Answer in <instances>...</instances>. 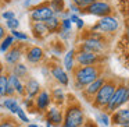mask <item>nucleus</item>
<instances>
[{
	"label": "nucleus",
	"instance_id": "obj_51",
	"mask_svg": "<svg viewBox=\"0 0 129 127\" xmlns=\"http://www.w3.org/2000/svg\"><path fill=\"white\" fill-rule=\"evenodd\" d=\"M60 127H65V126H64V124H61V126H60Z\"/></svg>",
	"mask_w": 129,
	"mask_h": 127
},
{
	"label": "nucleus",
	"instance_id": "obj_11",
	"mask_svg": "<svg viewBox=\"0 0 129 127\" xmlns=\"http://www.w3.org/2000/svg\"><path fill=\"white\" fill-rule=\"evenodd\" d=\"M24 57H25L26 63L32 66H38L45 63L46 60V52L43 48L38 45H28L25 48V53H24Z\"/></svg>",
	"mask_w": 129,
	"mask_h": 127
},
{
	"label": "nucleus",
	"instance_id": "obj_39",
	"mask_svg": "<svg viewBox=\"0 0 129 127\" xmlns=\"http://www.w3.org/2000/svg\"><path fill=\"white\" fill-rule=\"evenodd\" d=\"M71 28H72V23L70 21V18L61 20V29H65V31H71Z\"/></svg>",
	"mask_w": 129,
	"mask_h": 127
},
{
	"label": "nucleus",
	"instance_id": "obj_9",
	"mask_svg": "<svg viewBox=\"0 0 129 127\" xmlns=\"http://www.w3.org/2000/svg\"><path fill=\"white\" fill-rule=\"evenodd\" d=\"M76 49V48H75ZM107 60V55H97L92 52H83V50H76L75 62L76 66H99L104 64Z\"/></svg>",
	"mask_w": 129,
	"mask_h": 127
},
{
	"label": "nucleus",
	"instance_id": "obj_42",
	"mask_svg": "<svg viewBox=\"0 0 129 127\" xmlns=\"http://www.w3.org/2000/svg\"><path fill=\"white\" fill-rule=\"evenodd\" d=\"M70 11H71V13H74V14H81L82 10L79 9V7H76L74 3H71V4H70Z\"/></svg>",
	"mask_w": 129,
	"mask_h": 127
},
{
	"label": "nucleus",
	"instance_id": "obj_48",
	"mask_svg": "<svg viewBox=\"0 0 129 127\" xmlns=\"http://www.w3.org/2000/svg\"><path fill=\"white\" fill-rule=\"evenodd\" d=\"M24 6H25V7H29V6H31V0H26L25 3H24Z\"/></svg>",
	"mask_w": 129,
	"mask_h": 127
},
{
	"label": "nucleus",
	"instance_id": "obj_45",
	"mask_svg": "<svg viewBox=\"0 0 129 127\" xmlns=\"http://www.w3.org/2000/svg\"><path fill=\"white\" fill-rule=\"evenodd\" d=\"M76 28H78V31H82V29L85 28V21L82 20V18L78 20V23H76Z\"/></svg>",
	"mask_w": 129,
	"mask_h": 127
},
{
	"label": "nucleus",
	"instance_id": "obj_47",
	"mask_svg": "<svg viewBox=\"0 0 129 127\" xmlns=\"http://www.w3.org/2000/svg\"><path fill=\"white\" fill-rule=\"evenodd\" d=\"M26 127H39V126L35 124V123H29V124H26Z\"/></svg>",
	"mask_w": 129,
	"mask_h": 127
},
{
	"label": "nucleus",
	"instance_id": "obj_37",
	"mask_svg": "<svg viewBox=\"0 0 129 127\" xmlns=\"http://www.w3.org/2000/svg\"><path fill=\"white\" fill-rule=\"evenodd\" d=\"M71 35H72V32H71V31H65V29H60V32H58V38H60L61 42L68 41L71 38Z\"/></svg>",
	"mask_w": 129,
	"mask_h": 127
},
{
	"label": "nucleus",
	"instance_id": "obj_27",
	"mask_svg": "<svg viewBox=\"0 0 129 127\" xmlns=\"http://www.w3.org/2000/svg\"><path fill=\"white\" fill-rule=\"evenodd\" d=\"M49 4H50L51 10L54 11V14L58 17L62 11H65V2L64 0H49Z\"/></svg>",
	"mask_w": 129,
	"mask_h": 127
},
{
	"label": "nucleus",
	"instance_id": "obj_46",
	"mask_svg": "<svg viewBox=\"0 0 129 127\" xmlns=\"http://www.w3.org/2000/svg\"><path fill=\"white\" fill-rule=\"evenodd\" d=\"M3 73H6V71H4V66H3V63L0 62V76H2Z\"/></svg>",
	"mask_w": 129,
	"mask_h": 127
},
{
	"label": "nucleus",
	"instance_id": "obj_34",
	"mask_svg": "<svg viewBox=\"0 0 129 127\" xmlns=\"http://www.w3.org/2000/svg\"><path fill=\"white\" fill-rule=\"evenodd\" d=\"M17 117H18V120H20L21 123H24V124H29V117H28L26 112L22 109V107H20V109H18V112H17Z\"/></svg>",
	"mask_w": 129,
	"mask_h": 127
},
{
	"label": "nucleus",
	"instance_id": "obj_4",
	"mask_svg": "<svg viewBox=\"0 0 129 127\" xmlns=\"http://www.w3.org/2000/svg\"><path fill=\"white\" fill-rule=\"evenodd\" d=\"M128 102H129V82L126 84V82L119 81V84H118V87H117V89H115L114 95H112L111 101H110L108 106L106 107L104 112L111 115L115 110L123 107V105H126Z\"/></svg>",
	"mask_w": 129,
	"mask_h": 127
},
{
	"label": "nucleus",
	"instance_id": "obj_22",
	"mask_svg": "<svg viewBox=\"0 0 129 127\" xmlns=\"http://www.w3.org/2000/svg\"><path fill=\"white\" fill-rule=\"evenodd\" d=\"M31 32H32V37L39 41L45 39L47 35H50L45 23H31Z\"/></svg>",
	"mask_w": 129,
	"mask_h": 127
},
{
	"label": "nucleus",
	"instance_id": "obj_36",
	"mask_svg": "<svg viewBox=\"0 0 129 127\" xmlns=\"http://www.w3.org/2000/svg\"><path fill=\"white\" fill-rule=\"evenodd\" d=\"M57 42H53L51 43V50H53L54 55H61L64 52V43L62 42H58V45H56Z\"/></svg>",
	"mask_w": 129,
	"mask_h": 127
},
{
	"label": "nucleus",
	"instance_id": "obj_29",
	"mask_svg": "<svg viewBox=\"0 0 129 127\" xmlns=\"http://www.w3.org/2000/svg\"><path fill=\"white\" fill-rule=\"evenodd\" d=\"M96 120L100 121V123L103 124V126H106V127L111 126V115H110V113H107V112L97 113V115H96Z\"/></svg>",
	"mask_w": 129,
	"mask_h": 127
},
{
	"label": "nucleus",
	"instance_id": "obj_26",
	"mask_svg": "<svg viewBox=\"0 0 129 127\" xmlns=\"http://www.w3.org/2000/svg\"><path fill=\"white\" fill-rule=\"evenodd\" d=\"M15 43H17V41L14 39V37H13L11 34H7V37L0 42V53L6 55L7 52H9L10 49L15 45Z\"/></svg>",
	"mask_w": 129,
	"mask_h": 127
},
{
	"label": "nucleus",
	"instance_id": "obj_8",
	"mask_svg": "<svg viewBox=\"0 0 129 127\" xmlns=\"http://www.w3.org/2000/svg\"><path fill=\"white\" fill-rule=\"evenodd\" d=\"M54 15L56 14L51 10L49 2H43V3H39L29 9V20H31V23H45V21H47L49 18L54 17Z\"/></svg>",
	"mask_w": 129,
	"mask_h": 127
},
{
	"label": "nucleus",
	"instance_id": "obj_14",
	"mask_svg": "<svg viewBox=\"0 0 129 127\" xmlns=\"http://www.w3.org/2000/svg\"><path fill=\"white\" fill-rule=\"evenodd\" d=\"M107 78H108V77H107L106 74H103V76H100L97 80H94V81L90 82L89 85H86V87H85V89L82 91V96H83L87 102H90V103H92V101L94 99L96 94L100 91V88L104 85V82L107 81Z\"/></svg>",
	"mask_w": 129,
	"mask_h": 127
},
{
	"label": "nucleus",
	"instance_id": "obj_6",
	"mask_svg": "<svg viewBox=\"0 0 129 127\" xmlns=\"http://www.w3.org/2000/svg\"><path fill=\"white\" fill-rule=\"evenodd\" d=\"M117 59L125 68H129V25L123 24V31L115 43Z\"/></svg>",
	"mask_w": 129,
	"mask_h": 127
},
{
	"label": "nucleus",
	"instance_id": "obj_13",
	"mask_svg": "<svg viewBox=\"0 0 129 127\" xmlns=\"http://www.w3.org/2000/svg\"><path fill=\"white\" fill-rule=\"evenodd\" d=\"M25 48H26V45H24V43H20V42L15 43V45L4 55V63H6L9 67H13V66L21 63V60H22V57H24V53H25Z\"/></svg>",
	"mask_w": 129,
	"mask_h": 127
},
{
	"label": "nucleus",
	"instance_id": "obj_7",
	"mask_svg": "<svg viewBox=\"0 0 129 127\" xmlns=\"http://www.w3.org/2000/svg\"><path fill=\"white\" fill-rule=\"evenodd\" d=\"M110 49V42H103V41L92 39V38H79L76 50L83 52H92L97 55H107Z\"/></svg>",
	"mask_w": 129,
	"mask_h": 127
},
{
	"label": "nucleus",
	"instance_id": "obj_40",
	"mask_svg": "<svg viewBox=\"0 0 129 127\" xmlns=\"http://www.w3.org/2000/svg\"><path fill=\"white\" fill-rule=\"evenodd\" d=\"M2 17H3L6 21H9V20L15 18V13L11 11V10H7V11H3V13H2Z\"/></svg>",
	"mask_w": 129,
	"mask_h": 127
},
{
	"label": "nucleus",
	"instance_id": "obj_33",
	"mask_svg": "<svg viewBox=\"0 0 129 127\" xmlns=\"http://www.w3.org/2000/svg\"><path fill=\"white\" fill-rule=\"evenodd\" d=\"M6 28L9 31H17L20 28V21H18V18H13V20L6 21Z\"/></svg>",
	"mask_w": 129,
	"mask_h": 127
},
{
	"label": "nucleus",
	"instance_id": "obj_49",
	"mask_svg": "<svg viewBox=\"0 0 129 127\" xmlns=\"http://www.w3.org/2000/svg\"><path fill=\"white\" fill-rule=\"evenodd\" d=\"M46 127H53V126H51V124L49 123V121H46Z\"/></svg>",
	"mask_w": 129,
	"mask_h": 127
},
{
	"label": "nucleus",
	"instance_id": "obj_16",
	"mask_svg": "<svg viewBox=\"0 0 129 127\" xmlns=\"http://www.w3.org/2000/svg\"><path fill=\"white\" fill-rule=\"evenodd\" d=\"M53 101H51V94L47 89H42L39 95L35 98V109L40 113H46L49 107L51 106Z\"/></svg>",
	"mask_w": 129,
	"mask_h": 127
},
{
	"label": "nucleus",
	"instance_id": "obj_23",
	"mask_svg": "<svg viewBox=\"0 0 129 127\" xmlns=\"http://www.w3.org/2000/svg\"><path fill=\"white\" fill-rule=\"evenodd\" d=\"M10 73H13L15 77H18L20 80H22V81H26V80L29 78V68H28V66L25 64V63H18V64H15V66H13V67H10Z\"/></svg>",
	"mask_w": 129,
	"mask_h": 127
},
{
	"label": "nucleus",
	"instance_id": "obj_20",
	"mask_svg": "<svg viewBox=\"0 0 129 127\" xmlns=\"http://www.w3.org/2000/svg\"><path fill=\"white\" fill-rule=\"evenodd\" d=\"M51 101H53V103L56 105V106L58 107H62L65 106V103H67V94L64 92V88L61 87H54L53 89H51Z\"/></svg>",
	"mask_w": 129,
	"mask_h": 127
},
{
	"label": "nucleus",
	"instance_id": "obj_19",
	"mask_svg": "<svg viewBox=\"0 0 129 127\" xmlns=\"http://www.w3.org/2000/svg\"><path fill=\"white\" fill-rule=\"evenodd\" d=\"M75 56H76V49H70L65 52L64 57H62V67L65 68L67 73H72L74 68L76 67V62H75Z\"/></svg>",
	"mask_w": 129,
	"mask_h": 127
},
{
	"label": "nucleus",
	"instance_id": "obj_28",
	"mask_svg": "<svg viewBox=\"0 0 129 127\" xmlns=\"http://www.w3.org/2000/svg\"><path fill=\"white\" fill-rule=\"evenodd\" d=\"M7 88H9V73H3L0 76V98H7Z\"/></svg>",
	"mask_w": 129,
	"mask_h": 127
},
{
	"label": "nucleus",
	"instance_id": "obj_21",
	"mask_svg": "<svg viewBox=\"0 0 129 127\" xmlns=\"http://www.w3.org/2000/svg\"><path fill=\"white\" fill-rule=\"evenodd\" d=\"M0 107L9 110L11 115H17V112L21 107V105H20V102H18L17 96H7V98H4L3 101H2Z\"/></svg>",
	"mask_w": 129,
	"mask_h": 127
},
{
	"label": "nucleus",
	"instance_id": "obj_52",
	"mask_svg": "<svg viewBox=\"0 0 129 127\" xmlns=\"http://www.w3.org/2000/svg\"><path fill=\"white\" fill-rule=\"evenodd\" d=\"M0 6H2V3H0Z\"/></svg>",
	"mask_w": 129,
	"mask_h": 127
},
{
	"label": "nucleus",
	"instance_id": "obj_10",
	"mask_svg": "<svg viewBox=\"0 0 129 127\" xmlns=\"http://www.w3.org/2000/svg\"><path fill=\"white\" fill-rule=\"evenodd\" d=\"M81 14H89V15H96V17L103 18V17H107V15L114 14V9L107 0H97L92 6L85 9Z\"/></svg>",
	"mask_w": 129,
	"mask_h": 127
},
{
	"label": "nucleus",
	"instance_id": "obj_2",
	"mask_svg": "<svg viewBox=\"0 0 129 127\" xmlns=\"http://www.w3.org/2000/svg\"><path fill=\"white\" fill-rule=\"evenodd\" d=\"M118 84H119L118 78L108 77L107 81L104 82V85L100 88V91L96 94L94 99L92 101V106L94 109H99V110H106V107L108 106L110 101H111L112 95H114L115 89H117Z\"/></svg>",
	"mask_w": 129,
	"mask_h": 127
},
{
	"label": "nucleus",
	"instance_id": "obj_12",
	"mask_svg": "<svg viewBox=\"0 0 129 127\" xmlns=\"http://www.w3.org/2000/svg\"><path fill=\"white\" fill-rule=\"evenodd\" d=\"M47 64L50 67V74L54 81L62 87H68L70 85V76L65 71V68L62 67V64H60L58 62H49Z\"/></svg>",
	"mask_w": 129,
	"mask_h": 127
},
{
	"label": "nucleus",
	"instance_id": "obj_32",
	"mask_svg": "<svg viewBox=\"0 0 129 127\" xmlns=\"http://www.w3.org/2000/svg\"><path fill=\"white\" fill-rule=\"evenodd\" d=\"M94 2H97V0H71V3H74L76 7H79L82 11H83L85 9H87L89 6H92Z\"/></svg>",
	"mask_w": 129,
	"mask_h": 127
},
{
	"label": "nucleus",
	"instance_id": "obj_15",
	"mask_svg": "<svg viewBox=\"0 0 129 127\" xmlns=\"http://www.w3.org/2000/svg\"><path fill=\"white\" fill-rule=\"evenodd\" d=\"M45 119L53 127H60L64 123V110H61V107L56 106V105H51L49 110L45 113Z\"/></svg>",
	"mask_w": 129,
	"mask_h": 127
},
{
	"label": "nucleus",
	"instance_id": "obj_24",
	"mask_svg": "<svg viewBox=\"0 0 129 127\" xmlns=\"http://www.w3.org/2000/svg\"><path fill=\"white\" fill-rule=\"evenodd\" d=\"M117 9L123 20V24L129 25V0H117Z\"/></svg>",
	"mask_w": 129,
	"mask_h": 127
},
{
	"label": "nucleus",
	"instance_id": "obj_43",
	"mask_svg": "<svg viewBox=\"0 0 129 127\" xmlns=\"http://www.w3.org/2000/svg\"><path fill=\"white\" fill-rule=\"evenodd\" d=\"M79 18H81V17H79V14H74V13H71V14H70V21L72 24H76Z\"/></svg>",
	"mask_w": 129,
	"mask_h": 127
},
{
	"label": "nucleus",
	"instance_id": "obj_17",
	"mask_svg": "<svg viewBox=\"0 0 129 127\" xmlns=\"http://www.w3.org/2000/svg\"><path fill=\"white\" fill-rule=\"evenodd\" d=\"M111 124L114 127H122L129 124V107H121L111 113Z\"/></svg>",
	"mask_w": 129,
	"mask_h": 127
},
{
	"label": "nucleus",
	"instance_id": "obj_25",
	"mask_svg": "<svg viewBox=\"0 0 129 127\" xmlns=\"http://www.w3.org/2000/svg\"><path fill=\"white\" fill-rule=\"evenodd\" d=\"M46 27H47V31L49 34H58L60 29H61V20H60L57 15H54V17L49 18L47 21H45Z\"/></svg>",
	"mask_w": 129,
	"mask_h": 127
},
{
	"label": "nucleus",
	"instance_id": "obj_38",
	"mask_svg": "<svg viewBox=\"0 0 129 127\" xmlns=\"http://www.w3.org/2000/svg\"><path fill=\"white\" fill-rule=\"evenodd\" d=\"M40 73H42V76L45 77V78L51 77V74H50V67H49L47 63H46V64H43L42 67H40Z\"/></svg>",
	"mask_w": 129,
	"mask_h": 127
},
{
	"label": "nucleus",
	"instance_id": "obj_44",
	"mask_svg": "<svg viewBox=\"0 0 129 127\" xmlns=\"http://www.w3.org/2000/svg\"><path fill=\"white\" fill-rule=\"evenodd\" d=\"M82 127H99V126H97V123H96V121H93V120H86Z\"/></svg>",
	"mask_w": 129,
	"mask_h": 127
},
{
	"label": "nucleus",
	"instance_id": "obj_31",
	"mask_svg": "<svg viewBox=\"0 0 129 127\" xmlns=\"http://www.w3.org/2000/svg\"><path fill=\"white\" fill-rule=\"evenodd\" d=\"M10 34L14 37V39L17 41V42H28L29 41V35L26 34V32L20 31V29H17V31H10Z\"/></svg>",
	"mask_w": 129,
	"mask_h": 127
},
{
	"label": "nucleus",
	"instance_id": "obj_50",
	"mask_svg": "<svg viewBox=\"0 0 129 127\" xmlns=\"http://www.w3.org/2000/svg\"><path fill=\"white\" fill-rule=\"evenodd\" d=\"M6 2H7V3H10V2H11V0H6Z\"/></svg>",
	"mask_w": 129,
	"mask_h": 127
},
{
	"label": "nucleus",
	"instance_id": "obj_5",
	"mask_svg": "<svg viewBox=\"0 0 129 127\" xmlns=\"http://www.w3.org/2000/svg\"><path fill=\"white\" fill-rule=\"evenodd\" d=\"M119 28H121V21L118 20V17L115 14L100 18L97 23L90 27V29L99 31V32H101V34L107 35V37H110V38L115 37L117 32L119 31Z\"/></svg>",
	"mask_w": 129,
	"mask_h": 127
},
{
	"label": "nucleus",
	"instance_id": "obj_41",
	"mask_svg": "<svg viewBox=\"0 0 129 127\" xmlns=\"http://www.w3.org/2000/svg\"><path fill=\"white\" fill-rule=\"evenodd\" d=\"M6 37H7V28H6V25L0 24V42H2V41H3Z\"/></svg>",
	"mask_w": 129,
	"mask_h": 127
},
{
	"label": "nucleus",
	"instance_id": "obj_35",
	"mask_svg": "<svg viewBox=\"0 0 129 127\" xmlns=\"http://www.w3.org/2000/svg\"><path fill=\"white\" fill-rule=\"evenodd\" d=\"M22 105L26 107L28 110L31 112H35V99H31V98H22Z\"/></svg>",
	"mask_w": 129,
	"mask_h": 127
},
{
	"label": "nucleus",
	"instance_id": "obj_3",
	"mask_svg": "<svg viewBox=\"0 0 129 127\" xmlns=\"http://www.w3.org/2000/svg\"><path fill=\"white\" fill-rule=\"evenodd\" d=\"M74 99L68 101L64 106V123L62 124L65 127H82L86 121L82 106Z\"/></svg>",
	"mask_w": 129,
	"mask_h": 127
},
{
	"label": "nucleus",
	"instance_id": "obj_18",
	"mask_svg": "<svg viewBox=\"0 0 129 127\" xmlns=\"http://www.w3.org/2000/svg\"><path fill=\"white\" fill-rule=\"evenodd\" d=\"M40 91H42V87H40V82L38 81L36 78L29 77V78L25 81V98L35 99L38 95H39Z\"/></svg>",
	"mask_w": 129,
	"mask_h": 127
},
{
	"label": "nucleus",
	"instance_id": "obj_1",
	"mask_svg": "<svg viewBox=\"0 0 129 127\" xmlns=\"http://www.w3.org/2000/svg\"><path fill=\"white\" fill-rule=\"evenodd\" d=\"M106 71V66L99 64V66H76L72 71L74 76V87L76 91H83L86 85L97 80L100 76H103Z\"/></svg>",
	"mask_w": 129,
	"mask_h": 127
},
{
	"label": "nucleus",
	"instance_id": "obj_30",
	"mask_svg": "<svg viewBox=\"0 0 129 127\" xmlns=\"http://www.w3.org/2000/svg\"><path fill=\"white\" fill-rule=\"evenodd\" d=\"M0 127H20V124L15 119L4 116V117H0Z\"/></svg>",
	"mask_w": 129,
	"mask_h": 127
}]
</instances>
